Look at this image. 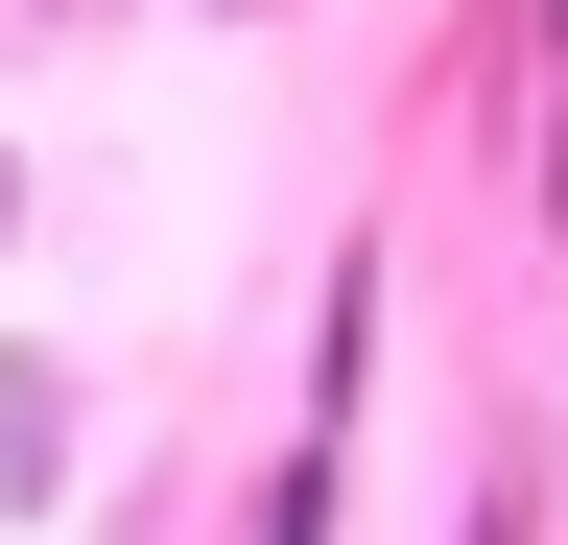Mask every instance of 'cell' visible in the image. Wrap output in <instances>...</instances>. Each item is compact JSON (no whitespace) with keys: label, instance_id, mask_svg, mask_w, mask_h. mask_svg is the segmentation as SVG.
<instances>
[{"label":"cell","instance_id":"1","mask_svg":"<svg viewBox=\"0 0 568 545\" xmlns=\"http://www.w3.org/2000/svg\"><path fill=\"white\" fill-rule=\"evenodd\" d=\"M48 498H71V380L0 356V522H48Z\"/></svg>","mask_w":568,"mask_h":545},{"label":"cell","instance_id":"2","mask_svg":"<svg viewBox=\"0 0 568 545\" xmlns=\"http://www.w3.org/2000/svg\"><path fill=\"white\" fill-rule=\"evenodd\" d=\"M0 261H24V166H0Z\"/></svg>","mask_w":568,"mask_h":545}]
</instances>
